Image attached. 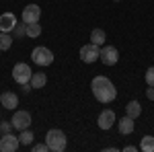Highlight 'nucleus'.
I'll return each instance as SVG.
<instances>
[{"label": "nucleus", "mask_w": 154, "mask_h": 152, "mask_svg": "<svg viewBox=\"0 0 154 152\" xmlns=\"http://www.w3.org/2000/svg\"><path fill=\"white\" fill-rule=\"evenodd\" d=\"M39 35H41V25L27 23V37H39Z\"/></svg>", "instance_id": "nucleus-19"}, {"label": "nucleus", "mask_w": 154, "mask_h": 152, "mask_svg": "<svg viewBox=\"0 0 154 152\" xmlns=\"http://www.w3.org/2000/svg\"><path fill=\"white\" fill-rule=\"evenodd\" d=\"M99 60L105 64V66H115L117 64V60H119V51H117V47H113V45H105L103 49H101V56H99Z\"/></svg>", "instance_id": "nucleus-6"}, {"label": "nucleus", "mask_w": 154, "mask_h": 152, "mask_svg": "<svg viewBox=\"0 0 154 152\" xmlns=\"http://www.w3.org/2000/svg\"><path fill=\"white\" fill-rule=\"evenodd\" d=\"M140 150L144 152H154V136H144L140 142Z\"/></svg>", "instance_id": "nucleus-17"}, {"label": "nucleus", "mask_w": 154, "mask_h": 152, "mask_svg": "<svg viewBox=\"0 0 154 152\" xmlns=\"http://www.w3.org/2000/svg\"><path fill=\"white\" fill-rule=\"evenodd\" d=\"M31 76H33V72H31V68L27 64H17L12 68V78H14V82H19V84L31 82Z\"/></svg>", "instance_id": "nucleus-4"}, {"label": "nucleus", "mask_w": 154, "mask_h": 152, "mask_svg": "<svg viewBox=\"0 0 154 152\" xmlns=\"http://www.w3.org/2000/svg\"><path fill=\"white\" fill-rule=\"evenodd\" d=\"M31 126V115H29V111H17L14 115H12V128L14 129H27Z\"/></svg>", "instance_id": "nucleus-7"}, {"label": "nucleus", "mask_w": 154, "mask_h": 152, "mask_svg": "<svg viewBox=\"0 0 154 152\" xmlns=\"http://www.w3.org/2000/svg\"><path fill=\"white\" fill-rule=\"evenodd\" d=\"M31 60L35 62L37 66H49L51 62H54V54L49 51L48 47H35L33 51H31Z\"/></svg>", "instance_id": "nucleus-3"}, {"label": "nucleus", "mask_w": 154, "mask_h": 152, "mask_svg": "<svg viewBox=\"0 0 154 152\" xmlns=\"http://www.w3.org/2000/svg\"><path fill=\"white\" fill-rule=\"evenodd\" d=\"M146 97H148L150 101H154V86H150V88L146 91Z\"/></svg>", "instance_id": "nucleus-24"}, {"label": "nucleus", "mask_w": 154, "mask_h": 152, "mask_svg": "<svg viewBox=\"0 0 154 152\" xmlns=\"http://www.w3.org/2000/svg\"><path fill=\"white\" fill-rule=\"evenodd\" d=\"M105 31L103 29H93V33H91V43H95V45H103L105 43Z\"/></svg>", "instance_id": "nucleus-16"}, {"label": "nucleus", "mask_w": 154, "mask_h": 152, "mask_svg": "<svg viewBox=\"0 0 154 152\" xmlns=\"http://www.w3.org/2000/svg\"><path fill=\"white\" fill-rule=\"evenodd\" d=\"M19 138H14V136H11V134H4L2 138H0V150L2 152H14L17 148H19Z\"/></svg>", "instance_id": "nucleus-9"}, {"label": "nucleus", "mask_w": 154, "mask_h": 152, "mask_svg": "<svg viewBox=\"0 0 154 152\" xmlns=\"http://www.w3.org/2000/svg\"><path fill=\"white\" fill-rule=\"evenodd\" d=\"M11 45H12V35L2 31V33H0V49H2V51H6Z\"/></svg>", "instance_id": "nucleus-18"}, {"label": "nucleus", "mask_w": 154, "mask_h": 152, "mask_svg": "<svg viewBox=\"0 0 154 152\" xmlns=\"http://www.w3.org/2000/svg\"><path fill=\"white\" fill-rule=\"evenodd\" d=\"M12 33H14V35L17 37H23V35H27V23H17V27H14V29H12Z\"/></svg>", "instance_id": "nucleus-21"}, {"label": "nucleus", "mask_w": 154, "mask_h": 152, "mask_svg": "<svg viewBox=\"0 0 154 152\" xmlns=\"http://www.w3.org/2000/svg\"><path fill=\"white\" fill-rule=\"evenodd\" d=\"M131 132H134V117H130V115L121 117V121H119V134L128 136Z\"/></svg>", "instance_id": "nucleus-13"}, {"label": "nucleus", "mask_w": 154, "mask_h": 152, "mask_svg": "<svg viewBox=\"0 0 154 152\" xmlns=\"http://www.w3.org/2000/svg\"><path fill=\"white\" fill-rule=\"evenodd\" d=\"M91 88H93L95 99L101 101V103H111L117 97V91H115L113 82L109 80V78H105V76H95L93 82H91Z\"/></svg>", "instance_id": "nucleus-1"}, {"label": "nucleus", "mask_w": 154, "mask_h": 152, "mask_svg": "<svg viewBox=\"0 0 154 152\" xmlns=\"http://www.w3.org/2000/svg\"><path fill=\"white\" fill-rule=\"evenodd\" d=\"M123 150H125V152H134V150H138V148H136V146H125Z\"/></svg>", "instance_id": "nucleus-26"}, {"label": "nucleus", "mask_w": 154, "mask_h": 152, "mask_svg": "<svg viewBox=\"0 0 154 152\" xmlns=\"http://www.w3.org/2000/svg\"><path fill=\"white\" fill-rule=\"evenodd\" d=\"M113 123H115V113H113L111 109H105V111L99 115V128L101 129H109Z\"/></svg>", "instance_id": "nucleus-11"}, {"label": "nucleus", "mask_w": 154, "mask_h": 152, "mask_svg": "<svg viewBox=\"0 0 154 152\" xmlns=\"http://www.w3.org/2000/svg\"><path fill=\"white\" fill-rule=\"evenodd\" d=\"M0 103L4 105V109H14V107L19 105V97L14 93H8V91H6V93L0 95Z\"/></svg>", "instance_id": "nucleus-12"}, {"label": "nucleus", "mask_w": 154, "mask_h": 152, "mask_svg": "<svg viewBox=\"0 0 154 152\" xmlns=\"http://www.w3.org/2000/svg\"><path fill=\"white\" fill-rule=\"evenodd\" d=\"M19 142H21L23 146H29V144L33 142V132H31L29 128L23 129V132H21V136H19Z\"/></svg>", "instance_id": "nucleus-20"}, {"label": "nucleus", "mask_w": 154, "mask_h": 152, "mask_svg": "<svg viewBox=\"0 0 154 152\" xmlns=\"http://www.w3.org/2000/svg\"><path fill=\"white\" fill-rule=\"evenodd\" d=\"M45 142H48V146H49L51 152H64L66 150V144H68L66 134H64L62 129H49L48 136H45Z\"/></svg>", "instance_id": "nucleus-2"}, {"label": "nucleus", "mask_w": 154, "mask_h": 152, "mask_svg": "<svg viewBox=\"0 0 154 152\" xmlns=\"http://www.w3.org/2000/svg\"><path fill=\"white\" fill-rule=\"evenodd\" d=\"M146 82H148V86H154V66L146 70Z\"/></svg>", "instance_id": "nucleus-22"}, {"label": "nucleus", "mask_w": 154, "mask_h": 152, "mask_svg": "<svg viewBox=\"0 0 154 152\" xmlns=\"http://www.w3.org/2000/svg\"><path fill=\"white\" fill-rule=\"evenodd\" d=\"M99 56H101V47L95 45V43H88V45L80 47V60H82V62H86V64L97 62V60H99Z\"/></svg>", "instance_id": "nucleus-5"}, {"label": "nucleus", "mask_w": 154, "mask_h": 152, "mask_svg": "<svg viewBox=\"0 0 154 152\" xmlns=\"http://www.w3.org/2000/svg\"><path fill=\"white\" fill-rule=\"evenodd\" d=\"M140 113H142V105H140L138 101H130V103L125 105V115H130V117L136 119Z\"/></svg>", "instance_id": "nucleus-15"}, {"label": "nucleus", "mask_w": 154, "mask_h": 152, "mask_svg": "<svg viewBox=\"0 0 154 152\" xmlns=\"http://www.w3.org/2000/svg\"><path fill=\"white\" fill-rule=\"evenodd\" d=\"M14 27H17V17H14L12 12H4V14L0 17V31L11 33Z\"/></svg>", "instance_id": "nucleus-10"}, {"label": "nucleus", "mask_w": 154, "mask_h": 152, "mask_svg": "<svg viewBox=\"0 0 154 152\" xmlns=\"http://www.w3.org/2000/svg\"><path fill=\"white\" fill-rule=\"evenodd\" d=\"M33 150L35 152H45V150H49V146H48V142H45V144H37V146H33Z\"/></svg>", "instance_id": "nucleus-23"}, {"label": "nucleus", "mask_w": 154, "mask_h": 152, "mask_svg": "<svg viewBox=\"0 0 154 152\" xmlns=\"http://www.w3.org/2000/svg\"><path fill=\"white\" fill-rule=\"evenodd\" d=\"M11 128H12V123H4V126H0V129H2V132H6V134L11 132Z\"/></svg>", "instance_id": "nucleus-25"}, {"label": "nucleus", "mask_w": 154, "mask_h": 152, "mask_svg": "<svg viewBox=\"0 0 154 152\" xmlns=\"http://www.w3.org/2000/svg\"><path fill=\"white\" fill-rule=\"evenodd\" d=\"M41 17V8L37 4H29L23 8V23H39Z\"/></svg>", "instance_id": "nucleus-8"}, {"label": "nucleus", "mask_w": 154, "mask_h": 152, "mask_svg": "<svg viewBox=\"0 0 154 152\" xmlns=\"http://www.w3.org/2000/svg\"><path fill=\"white\" fill-rule=\"evenodd\" d=\"M45 82H48V76L43 72H33V76H31V86L33 88H43Z\"/></svg>", "instance_id": "nucleus-14"}]
</instances>
